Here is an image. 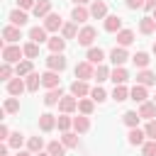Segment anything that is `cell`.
<instances>
[{"mask_svg":"<svg viewBox=\"0 0 156 156\" xmlns=\"http://www.w3.org/2000/svg\"><path fill=\"white\" fill-rule=\"evenodd\" d=\"M105 29H107V32H119V29H122V17H117V15L105 17Z\"/></svg>","mask_w":156,"mask_h":156,"instance_id":"16","label":"cell"},{"mask_svg":"<svg viewBox=\"0 0 156 156\" xmlns=\"http://www.w3.org/2000/svg\"><path fill=\"white\" fill-rule=\"evenodd\" d=\"M107 78H110V71H107L102 63H98V68H95V80L102 83V80H107Z\"/></svg>","mask_w":156,"mask_h":156,"instance_id":"39","label":"cell"},{"mask_svg":"<svg viewBox=\"0 0 156 156\" xmlns=\"http://www.w3.org/2000/svg\"><path fill=\"white\" fill-rule=\"evenodd\" d=\"M58 83H61L58 71H46V73H41V85H46L49 90H51V88H58Z\"/></svg>","mask_w":156,"mask_h":156,"instance_id":"4","label":"cell"},{"mask_svg":"<svg viewBox=\"0 0 156 156\" xmlns=\"http://www.w3.org/2000/svg\"><path fill=\"white\" fill-rule=\"evenodd\" d=\"M144 136H146V132H141V129H136V127H132V132H129V144H144Z\"/></svg>","mask_w":156,"mask_h":156,"instance_id":"32","label":"cell"},{"mask_svg":"<svg viewBox=\"0 0 156 156\" xmlns=\"http://www.w3.org/2000/svg\"><path fill=\"white\" fill-rule=\"evenodd\" d=\"M46 151H49L51 156H63V154H66V144H63V141H51V144L46 146Z\"/></svg>","mask_w":156,"mask_h":156,"instance_id":"28","label":"cell"},{"mask_svg":"<svg viewBox=\"0 0 156 156\" xmlns=\"http://www.w3.org/2000/svg\"><path fill=\"white\" fill-rule=\"evenodd\" d=\"M54 127H56V117H54L51 112L39 115V129H41V132H51Z\"/></svg>","mask_w":156,"mask_h":156,"instance_id":"10","label":"cell"},{"mask_svg":"<svg viewBox=\"0 0 156 156\" xmlns=\"http://www.w3.org/2000/svg\"><path fill=\"white\" fill-rule=\"evenodd\" d=\"M127 7L136 10V7H144V0H127Z\"/></svg>","mask_w":156,"mask_h":156,"instance_id":"50","label":"cell"},{"mask_svg":"<svg viewBox=\"0 0 156 156\" xmlns=\"http://www.w3.org/2000/svg\"><path fill=\"white\" fill-rule=\"evenodd\" d=\"M132 61H134V66H139V68H146L149 66V54H144V51H136L134 56H132Z\"/></svg>","mask_w":156,"mask_h":156,"instance_id":"30","label":"cell"},{"mask_svg":"<svg viewBox=\"0 0 156 156\" xmlns=\"http://www.w3.org/2000/svg\"><path fill=\"white\" fill-rule=\"evenodd\" d=\"M24 90H27V83H24L20 76H17V78H12V80L7 83V93H10V95H22Z\"/></svg>","mask_w":156,"mask_h":156,"instance_id":"8","label":"cell"},{"mask_svg":"<svg viewBox=\"0 0 156 156\" xmlns=\"http://www.w3.org/2000/svg\"><path fill=\"white\" fill-rule=\"evenodd\" d=\"M17 156H32V151H20Z\"/></svg>","mask_w":156,"mask_h":156,"instance_id":"54","label":"cell"},{"mask_svg":"<svg viewBox=\"0 0 156 156\" xmlns=\"http://www.w3.org/2000/svg\"><path fill=\"white\" fill-rule=\"evenodd\" d=\"M76 107H78V98H76V95H66V98H61V102H58V110L66 112V115L73 112Z\"/></svg>","mask_w":156,"mask_h":156,"instance_id":"9","label":"cell"},{"mask_svg":"<svg viewBox=\"0 0 156 156\" xmlns=\"http://www.w3.org/2000/svg\"><path fill=\"white\" fill-rule=\"evenodd\" d=\"M7 146H12V149H20V146H22V134H20V132L10 134V139H7Z\"/></svg>","mask_w":156,"mask_h":156,"instance_id":"45","label":"cell"},{"mask_svg":"<svg viewBox=\"0 0 156 156\" xmlns=\"http://www.w3.org/2000/svg\"><path fill=\"white\" fill-rule=\"evenodd\" d=\"M32 10H34V15H37V17H46V15H49V10H51V0H39Z\"/></svg>","mask_w":156,"mask_h":156,"instance_id":"19","label":"cell"},{"mask_svg":"<svg viewBox=\"0 0 156 156\" xmlns=\"http://www.w3.org/2000/svg\"><path fill=\"white\" fill-rule=\"evenodd\" d=\"M61 98H63V93H61V88H51L46 95H44V105H58L61 102Z\"/></svg>","mask_w":156,"mask_h":156,"instance_id":"15","label":"cell"},{"mask_svg":"<svg viewBox=\"0 0 156 156\" xmlns=\"http://www.w3.org/2000/svg\"><path fill=\"white\" fill-rule=\"evenodd\" d=\"M71 17H73V22H85V20L90 17V10H85L83 5H76L73 12H71Z\"/></svg>","mask_w":156,"mask_h":156,"instance_id":"20","label":"cell"},{"mask_svg":"<svg viewBox=\"0 0 156 156\" xmlns=\"http://www.w3.org/2000/svg\"><path fill=\"white\" fill-rule=\"evenodd\" d=\"M63 46H66V39H61V37H51V39H49V49H51V54H61Z\"/></svg>","mask_w":156,"mask_h":156,"instance_id":"26","label":"cell"},{"mask_svg":"<svg viewBox=\"0 0 156 156\" xmlns=\"http://www.w3.org/2000/svg\"><path fill=\"white\" fill-rule=\"evenodd\" d=\"M10 73H12L10 63H2V68H0V78H10Z\"/></svg>","mask_w":156,"mask_h":156,"instance_id":"48","label":"cell"},{"mask_svg":"<svg viewBox=\"0 0 156 156\" xmlns=\"http://www.w3.org/2000/svg\"><path fill=\"white\" fill-rule=\"evenodd\" d=\"M141 154H144V156H156V139L146 141V144L141 146Z\"/></svg>","mask_w":156,"mask_h":156,"instance_id":"42","label":"cell"},{"mask_svg":"<svg viewBox=\"0 0 156 156\" xmlns=\"http://www.w3.org/2000/svg\"><path fill=\"white\" fill-rule=\"evenodd\" d=\"M61 141L66 144V149H76V146H78V136H76L73 132H63V136H61Z\"/></svg>","mask_w":156,"mask_h":156,"instance_id":"33","label":"cell"},{"mask_svg":"<svg viewBox=\"0 0 156 156\" xmlns=\"http://www.w3.org/2000/svg\"><path fill=\"white\" fill-rule=\"evenodd\" d=\"M44 27H46V32H58V27H63V24H61V15L49 12V15L44 17Z\"/></svg>","mask_w":156,"mask_h":156,"instance_id":"5","label":"cell"},{"mask_svg":"<svg viewBox=\"0 0 156 156\" xmlns=\"http://www.w3.org/2000/svg\"><path fill=\"white\" fill-rule=\"evenodd\" d=\"M24 56H29V58H37V56H39V44H37V41H29V44H24Z\"/></svg>","mask_w":156,"mask_h":156,"instance_id":"37","label":"cell"},{"mask_svg":"<svg viewBox=\"0 0 156 156\" xmlns=\"http://www.w3.org/2000/svg\"><path fill=\"white\" fill-rule=\"evenodd\" d=\"M129 98L134 100V102H146V85H141V83H136L132 90H129Z\"/></svg>","mask_w":156,"mask_h":156,"instance_id":"14","label":"cell"},{"mask_svg":"<svg viewBox=\"0 0 156 156\" xmlns=\"http://www.w3.org/2000/svg\"><path fill=\"white\" fill-rule=\"evenodd\" d=\"M144 7L146 10H156V0H144Z\"/></svg>","mask_w":156,"mask_h":156,"instance_id":"52","label":"cell"},{"mask_svg":"<svg viewBox=\"0 0 156 156\" xmlns=\"http://www.w3.org/2000/svg\"><path fill=\"white\" fill-rule=\"evenodd\" d=\"M102 58H105L102 49H90V51H88V61H90V63H102Z\"/></svg>","mask_w":156,"mask_h":156,"instance_id":"38","label":"cell"},{"mask_svg":"<svg viewBox=\"0 0 156 156\" xmlns=\"http://www.w3.org/2000/svg\"><path fill=\"white\" fill-rule=\"evenodd\" d=\"M110 78H112V83H115V85H124V83H127V78H129V73H127L122 66H115V71L110 73Z\"/></svg>","mask_w":156,"mask_h":156,"instance_id":"13","label":"cell"},{"mask_svg":"<svg viewBox=\"0 0 156 156\" xmlns=\"http://www.w3.org/2000/svg\"><path fill=\"white\" fill-rule=\"evenodd\" d=\"M112 98H115L117 102H122V100H127V98H129V90H127L124 85H115V90H112Z\"/></svg>","mask_w":156,"mask_h":156,"instance_id":"36","label":"cell"},{"mask_svg":"<svg viewBox=\"0 0 156 156\" xmlns=\"http://www.w3.org/2000/svg\"><path fill=\"white\" fill-rule=\"evenodd\" d=\"M110 58H112V63H115V66H122V63L129 58V54H127V49H124V46H115V49L110 51Z\"/></svg>","mask_w":156,"mask_h":156,"instance_id":"7","label":"cell"},{"mask_svg":"<svg viewBox=\"0 0 156 156\" xmlns=\"http://www.w3.org/2000/svg\"><path fill=\"white\" fill-rule=\"evenodd\" d=\"M117 41H119V46H129L134 41V32L132 29H119L117 32Z\"/></svg>","mask_w":156,"mask_h":156,"instance_id":"22","label":"cell"},{"mask_svg":"<svg viewBox=\"0 0 156 156\" xmlns=\"http://www.w3.org/2000/svg\"><path fill=\"white\" fill-rule=\"evenodd\" d=\"M146 136H151V139H156V119H149V124H146Z\"/></svg>","mask_w":156,"mask_h":156,"instance_id":"47","label":"cell"},{"mask_svg":"<svg viewBox=\"0 0 156 156\" xmlns=\"http://www.w3.org/2000/svg\"><path fill=\"white\" fill-rule=\"evenodd\" d=\"M46 66H49V71H63L66 68V58L61 56V54H51L49 58H46Z\"/></svg>","mask_w":156,"mask_h":156,"instance_id":"3","label":"cell"},{"mask_svg":"<svg viewBox=\"0 0 156 156\" xmlns=\"http://www.w3.org/2000/svg\"><path fill=\"white\" fill-rule=\"evenodd\" d=\"M56 124H58V129H61V132H68V127L73 124V119H71V117H66V112H63V115L56 119Z\"/></svg>","mask_w":156,"mask_h":156,"instance_id":"41","label":"cell"},{"mask_svg":"<svg viewBox=\"0 0 156 156\" xmlns=\"http://www.w3.org/2000/svg\"><path fill=\"white\" fill-rule=\"evenodd\" d=\"M90 98H93L95 102H102V100L107 98V93H105V90H102V88L98 85V88H93V90H90Z\"/></svg>","mask_w":156,"mask_h":156,"instance_id":"43","label":"cell"},{"mask_svg":"<svg viewBox=\"0 0 156 156\" xmlns=\"http://www.w3.org/2000/svg\"><path fill=\"white\" fill-rule=\"evenodd\" d=\"M61 34H63V39H73L76 37V24H63L61 27Z\"/></svg>","mask_w":156,"mask_h":156,"instance_id":"46","label":"cell"},{"mask_svg":"<svg viewBox=\"0 0 156 156\" xmlns=\"http://www.w3.org/2000/svg\"><path fill=\"white\" fill-rule=\"evenodd\" d=\"M10 22H12L15 27H22V24L27 22V12H24V10H12V12H10Z\"/></svg>","mask_w":156,"mask_h":156,"instance_id":"24","label":"cell"},{"mask_svg":"<svg viewBox=\"0 0 156 156\" xmlns=\"http://www.w3.org/2000/svg\"><path fill=\"white\" fill-rule=\"evenodd\" d=\"M154 102H156V98H154Z\"/></svg>","mask_w":156,"mask_h":156,"instance_id":"59","label":"cell"},{"mask_svg":"<svg viewBox=\"0 0 156 156\" xmlns=\"http://www.w3.org/2000/svg\"><path fill=\"white\" fill-rule=\"evenodd\" d=\"M76 78H78V80H88V78H95L93 63H90V61H80V63L76 66Z\"/></svg>","mask_w":156,"mask_h":156,"instance_id":"2","label":"cell"},{"mask_svg":"<svg viewBox=\"0 0 156 156\" xmlns=\"http://www.w3.org/2000/svg\"><path fill=\"white\" fill-rule=\"evenodd\" d=\"M0 139H10V129H7L5 124L0 127Z\"/></svg>","mask_w":156,"mask_h":156,"instance_id":"51","label":"cell"},{"mask_svg":"<svg viewBox=\"0 0 156 156\" xmlns=\"http://www.w3.org/2000/svg\"><path fill=\"white\" fill-rule=\"evenodd\" d=\"M139 119H141V115H139V112H124V115H122V122H124L127 127H136V124H139Z\"/></svg>","mask_w":156,"mask_h":156,"instance_id":"31","label":"cell"},{"mask_svg":"<svg viewBox=\"0 0 156 156\" xmlns=\"http://www.w3.org/2000/svg\"><path fill=\"white\" fill-rule=\"evenodd\" d=\"M2 37H5L7 41H17V39H22L20 27H15V24H12V27H5V29H2Z\"/></svg>","mask_w":156,"mask_h":156,"instance_id":"25","label":"cell"},{"mask_svg":"<svg viewBox=\"0 0 156 156\" xmlns=\"http://www.w3.org/2000/svg\"><path fill=\"white\" fill-rule=\"evenodd\" d=\"M107 15V5L102 2V0H95L93 5H90V17H95V20H102Z\"/></svg>","mask_w":156,"mask_h":156,"instance_id":"12","label":"cell"},{"mask_svg":"<svg viewBox=\"0 0 156 156\" xmlns=\"http://www.w3.org/2000/svg\"><path fill=\"white\" fill-rule=\"evenodd\" d=\"M5 112H10V115L12 112H20V100L17 98H7L5 100Z\"/></svg>","mask_w":156,"mask_h":156,"instance_id":"40","label":"cell"},{"mask_svg":"<svg viewBox=\"0 0 156 156\" xmlns=\"http://www.w3.org/2000/svg\"><path fill=\"white\" fill-rule=\"evenodd\" d=\"M22 54H24V49H20V46H5L2 49V61L5 63H20Z\"/></svg>","mask_w":156,"mask_h":156,"instance_id":"1","label":"cell"},{"mask_svg":"<svg viewBox=\"0 0 156 156\" xmlns=\"http://www.w3.org/2000/svg\"><path fill=\"white\" fill-rule=\"evenodd\" d=\"M88 93H90V88H88L85 80H73V83H71V95H76V98H85Z\"/></svg>","mask_w":156,"mask_h":156,"instance_id":"11","label":"cell"},{"mask_svg":"<svg viewBox=\"0 0 156 156\" xmlns=\"http://www.w3.org/2000/svg\"><path fill=\"white\" fill-rule=\"evenodd\" d=\"M24 83H27V90H29V93H37V90H39V83H41V76L32 71V73L27 76V80H24Z\"/></svg>","mask_w":156,"mask_h":156,"instance_id":"23","label":"cell"},{"mask_svg":"<svg viewBox=\"0 0 156 156\" xmlns=\"http://www.w3.org/2000/svg\"><path fill=\"white\" fill-rule=\"evenodd\" d=\"M37 156H51V154H49V151H46V154H41V151H39V154H37Z\"/></svg>","mask_w":156,"mask_h":156,"instance_id":"56","label":"cell"},{"mask_svg":"<svg viewBox=\"0 0 156 156\" xmlns=\"http://www.w3.org/2000/svg\"><path fill=\"white\" fill-rule=\"evenodd\" d=\"M73 2H76V5H85L88 0H73Z\"/></svg>","mask_w":156,"mask_h":156,"instance_id":"55","label":"cell"},{"mask_svg":"<svg viewBox=\"0 0 156 156\" xmlns=\"http://www.w3.org/2000/svg\"><path fill=\"white\" fill-rule=\"evenodd\" d=\"M154 20H156V10H154Z\"/></svg>","mask_w":156,"mask_h":156,"instance_id":"57","label":"cell"},{"mask_svg":"<svg viewBox=\"0 0 156 156\" xmlns=\"http://www.w3.org/2000/svg\"><path fill=\"white\" fill-rule=\"evenodd\" d=\"M93 102H95V100H80V102H78L80 115H90V112H93Z\"/></svg>","mask_w":156,"mask_h":156,"instance_id":"44","label":"cell"},{"mask_svg":"<svg viewBox=\"0 0 156 156\" xmlns=\"http://www.w3.org/2000/svg\"><path fill=\"white\" fill-rule=\"evenodd\" d=\"M139 29H141L144 34H151V32L156 29V20H154V17H144V20L139 22Z\"/></svg>","mask_w":156,"mask_h":156,"instance_id":"29","label":"cell"},{"mask_svg":"<svg viewBox=\"0 0 156 156\" xmlns=\"http://www.w3.org/2000/svg\"><path fill=\"white\" fill-rule=\"evenodd\" d=\"M73 127H76V132H88L90 129V122H88V115H80V117H76L73 119Z\"/></svg>","mask_w":156,"mask_h":156,"instance_id":"27","label":"cell"},{"mask_svg":"<svg viewBox=\"0 0 156 156\" xmlns=\"http://www.w3.org/2000/svg\"><path fill=\"white\" fill-rule=\"evenodd\" d=\"M136 83H141V85H154L156 83V73H151V71H139L136 73Z\"/></svg>","mask_w":156,"mask_h":156,"instance_id":"17","label":"cell"},{"mask_svg":"<svg viewBox=\"0 0 156 156\" xmlns=\"http://www.w3.org/2000/svg\"><path fill=\"white\" fill-rule=\"evenodd\" d=\"M139 115H141L144 119H154V117H156V102H141Z\"/></svg>","mask_w":156,"mask_h":156,"instance_id":"18","label":"cell"},{"mask_svg":"<svg viewBox=\"0 0 156 156\" xmlns=\"http://www.w3.org/2000/svg\"><path fill=\"white\" fill-rule=\"evenodd\" d=\"M0 156H7V146H5V144L0 146Z\"/></svg>","mask_w":156,"mask_h":156,"instance_id":"53","label":"cell"},{"mask_svg":"<svg viewBox=\"0 0 156 156\" xmlns=\"http://www.w3.org/2000/svg\"><path fill=\"white\" fill-rule=\"evenodd\" d=\"M15 73H17V76H29V73H32V61H20V63L15 66Z\"/></svg>","mask_w":156,"mask_h":156,"instance_id":"35","label":"cell"},{"mask_svg":"<svg viewBox=\"0 0 156 156\" xmlns=\"http://www.w3.org/2000/svg\"><path fill=\"white\" fill-rule=\"evenodd\" d=\"M93 39H95V29H93V27H83V29L78 32V44H80V46H90Z\"/></svg>","mask_w":156,"mask_h":156,"instance_id":"6","label":"cell"},{"mask_svg":"<svg viewBox=\"0 0 156 156\" xmlns=\"http://www.w3.org/2000/svg\"><path fill=\"white\" fill-rule=\"evenodd\" d=\"M27 146H29V151H32V154H39V151H41V146H44V139H41V136H29Z\"/></svg>","mask_w":156,"mask_h":156,"instance_id":"34","label":"cell"},{"mask_svg":"<svg viewBox=\"0 0 156 156\" xmlns=\"http://www.w3.org/2000/svg\"><path fill=\"white\" fill-rule=\"evenodd\" d=\"M154 54H156V44H154Z\"/></svg>","mask_w":156,"mask_h":156,"instance_id":"58","label":"cell"},{"mask_svg":"<svg viewBox=\"0 0 156 156\" xmlns=\"http://www.w3.org/2000/svg\"><path fill=\"white\" fill-rule=\"evenodd\" d=\"M17 5H20L22 10H29V7H34L37 2H34V0H17Z\"/></svg>","mask_w":156,"mask_h":156,"instance_id":"49","label":"cell"},{"mask_svg":"<svg viewBox=\"0 0 156 156\" xmlns=\"http://www.w3.org/2000/svg\"><path fill=\"white\" fill-rule=\"evenodd\" d=\"M29 39L37 41V44L46 41V27H32V29H29Z\"/></svg>","mask_w":156,"mask_h":156,"instance_id":"21","label":"cell"}]
</instances>
